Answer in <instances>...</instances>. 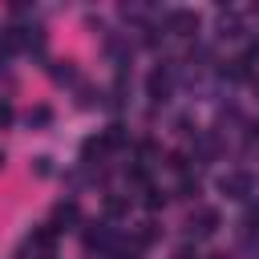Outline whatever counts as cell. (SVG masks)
<instances>
[{"instance_id": "7c38bea8", "label": "cell", "mask_w": 259, "mask_h": 259, "mask_svg": "<svg viewBox=\"0 0 259 259\" xmlns=\"http://www.w3.org/2000/svg\"><path fill=\"white\" fill-rule=\"evenodd\" d=\"M45 259H53V255H45Z\"/></svg>"}, {"instance_id": "52a82bcc", "label": "cell", "mask_w": 259, "mask_h": 259, "mask_svg": "<svg viewBox=\"0 0 259 259\" xmlns=\"http://www.w3.org/2000/svg\"><path fill=\"white\" fill-rule=\"evenodd\" d=\"M170 259H198V251H194V247H178Z\"/></svg>"}, {"instance_id": "277c9868", "label": "cell", "mask_w": 259, "mask_h": 259, "mask_svg": "<svg viewBox=\"0 0 259 259\" xmlns=\"http://www.w3.org/2000/svg\"><path fill=\"white\" fill-rule=\"evenodd\" d=\"M219 231V214L206 206V210H198V235H214Z\"/></svg>"}, {"instance_id": "30bf717a", "label": "cell", "mask_w": 259, "mask_h": 259, "mask_svg": "<svg viewBox=\"0 0 259 259\" xmlns=\"http://www.w3.org/2000/svg\"><path fill=\"white\" fill-rule=\"evenodd\" d=\"M255 89H259V81H255Z\"/></svg>"}, {"instance_id": "7a4b0ae2", "label": "cell", "mask_w": 259, "mask_h": 259, "mask_svg": "<svg viewBox=\"0 0 259 259\" xmlns=\"http://www.w3.org/2000/svg\"><path fill=\"white\" fill-rule=\"evenodd\" d=\"M166 28H170V32H178V36H190V32L198 28V16H194V12H186V8H174V12L166 16Z\"/></svg>"}, {"instance_id": "9c48e42d", "label": "cell", "mask_w": 259, "mask_h": 259, "mask_svg": "<svg viewBox=\"0 0 259 259\" xmlns=\"http://www.w3.org/2000/svg\"><path fill=\"white\" fill-rule=\"evenodd\" d=\"M8 121H12V105H8V101H0V125H8Z\"/></svg>"}, {"instance_id": "3957f363", "label": "cell", "mask_w": 259, "mask_h": 259, "mask_svg": "<svg viewBox=\"0 0 259 259\" xmlns=\"http://www.w3.org/2000/svg\"><path fill=\"white\" fill-rule=\"evenodd\" d=\"M113 243V235H109V227L105 223H97V231H85V247L93 251V247H109Z\"/></svg>"}, {"instance_id": "5b68a950", "label": "cell", "mask_w": 259, "mask_h": 259, "mask_svg": "<svg viewBox=\"0 0 259 259\" xmlns=\"http://www.w3.org/2000/svg\"><path fill=\"white\" fill-rule=\"evenodd\" d=\"M53 219H57V223H77V202H57Z\"/></svg>"}, {"instance_id": "8992f818", "label": "cell", "mask_w": 259, "mask_h": 259, "mask_svg": "<svg viewBox=\"0 0 259 259\" xmlns=\"http://www.w3.org/2000/svg\"><path fill=\"white\" fill-rule=\"evenodd\" d=\"M125 206H130V198H109V202H105V210H109V214H121Z\"/></svg>"}, {"instance_id": "ba28073f", "label": "cell", "mask_w": 259, "mask_h": 259, "mask_svg": "<svg viewBox=\"0 0 259 259\" xmlns=\"http://www.w3.org/2000/svg\"><path fill=\"white\" fill-rule=\"evenodd\" d=\"M49 117H53V113H49V109H45V105H40V109H32V113H28V121H49Z\"/></svg>"}, {"instance_id": "6da1fadb", "label": "cell", "mask_w": 259, "mask_h": 259, "mask_svg": "<svg viewBox=\"0 0 259 259\" xmlns=\"http://www.w3.org/2000/svg\"><path fill=\"white\" fill-rule=\"evenodd\" d=\"M219 186H223V194H227V198H247V194L255 190V178H251V174H243V170H235V174H223V182H219Z\"/></svg>"}, {"instance_id": "8fae6325", "label": "cell", "mask_w": 259, "mask_h": 259, "mask_svg": "<svg viewBox=\"0 0 259 259\" xmlns=\"http://www.w3.org/2000/svg\"><path fill=\"white\" fill-rule=\"evenodd\" d=\"M0 162H4V154H0Z\"/></svg>"}]
</instances>
